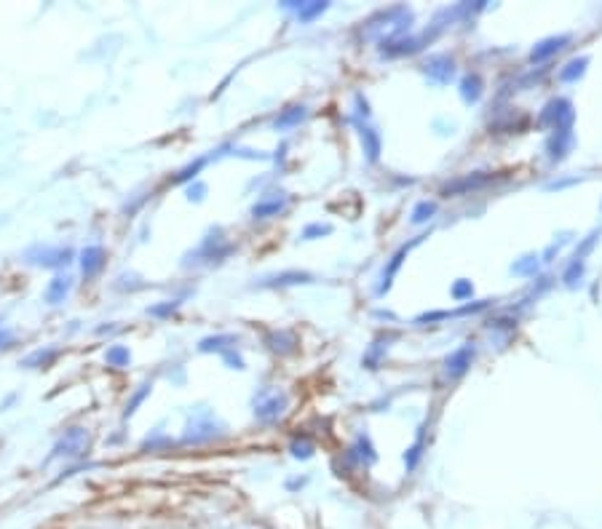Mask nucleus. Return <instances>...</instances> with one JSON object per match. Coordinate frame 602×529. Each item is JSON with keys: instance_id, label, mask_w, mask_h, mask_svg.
<instances>
[{"instance_id": "17", "label": "nucleus", "mask_w": 602, "mask_h": 529, "mask_svg": "<svg viewBox=\"0 0 602 529\" xmlns=\"http://www.w3.org/2000/svg\"><path fill=\"white\" fill-rule=\"evenodd\" d=\"M560 43H562V40H557V38H551V40H546V43H541V49H535V51H533V59H535V62L546 59L549 54H554L557 49H560Z\"/></svg>"}, {"instance_id": "4", "label": "nucleus", "mask_w": 602, "mask_h": 529, "mask_svg": "<svg viewBox=\"0 0 602 529\" xmlns=\"http://www.w3.org/2000/svg\"><path fill=\"white\" fill-rule=\"evenodd\" d=\"M214 436H220V425L214 423V417H212L209 412H201V414L188 425L185 441H188V444H201V441H212Z\"/></svg>"}, {"instance_id": "13", "label": "nucleus", "mask_w": 602, "mask_h": 529, "mask_svg": "<svg viewBox=\"0 0 602 529\" xmlns=\"http://www.w3.org/2000/svg\"><path fill=\"white\" fill-rule=\"evenodd\" d=\"M303 115H306L303 107H292V110H287L284 115L276 118V126H278V129H287V126H292V123H297V120H303Z\"/></svg>"}, {"instance_id": "8", "label": "nucleus", "mask_w": 602, "mask_h": 529, "mask_svg": "<svg viewBox=\"0 0 602 529\" xmlns=\"http://www.w3.org/2000/svg\"><path fill=\"white\" fill-rule=\"evenodd\" d=\"M56 359H59V348L49 345V348H38L30 356H24V359H22V366H24V369H49V366H54Z\"/></svg>"}, {"instance_id": "12", "label": "nucleus", "mask_w": 602, "mask_h": 529, "mask_svg": "<svg viewBox=\"0 0 602 529\" xmlns=\"http://www.w3.org/2000/svg\"><path fill=\"white\" fill-rule=\"evenodd\" d=\"M148 393H150V382H145V385H139L137 393H134V396L129 398V404H126V409H123V420H126V417H132V414L137 412V407H139V404H142V401H145V396H148Z\"/></svg>"}, {"instance_id": "24", "label": "nucleus", "mask_w": 602, "mask_h": 529, "mask_svg": "<svg viewBox=\"0 0 602 529\" xmlns=\"http://www.w3.org/2000/svg\"><path fill=\"white\" fill-rule=\"evenodd\" d=\"M468 291H471V286H468V284H461V286H455V294H458V297H461V294H468Z\"/></svg>"}, {"instance_id": "23", "label": "nucleus", "mask_w": 602, "mask_h": 529, "mask_svg": "<svg viewBox=\"0 0 602 529\" xmlns=\"http://www.w3.org/2000/svg\"><path fill=\"white\" fill-rule=\"evenodd\" d=\"M316 233H329V227H327V225H324V227H322V225H313V227H308V230H306V238L316 236Z\"/></svg>"}, {"instance_id": "18", "label": "nucleus", "mask_w": 602, "mask_h": 529, "mask_svg": "<svg viewBox=\"0 0 602 529\" xmlns=\"http://www.w3.org/2000/svg\"><path fill=\"white\" fill-rule=\"evenodd\" d=\"M14 342H17V334H14L11 329L0 326V350H8V348H11Z\"/></svg>"}, {"instance_id": "21", "label": "nucleus", "mask_w": 602, "mask_h": 529, "mask_svg": "<svg viewBox=\"0 0 602 529\" xmlns=\"http://www.w3.org/2000/svg\"><path fill=\"white\" fill-rule=\"evenodd\" d=\"M431 211H434V204H420L418 206V209H415V222H423V220H426V214H431Z\"/></svg>"}, {"instance_id": "11", "label": "nucleus", "mask_w": 602, "mask_h": 529, "mask_svg": "<svg viewBox=\"0 0 602 529\" xmlns=\"http://www.w3.org/2000/svg\"><path fill=\"white\" fill-rule=\"evenodd\" d=\"M281 209H284V198H265V201L255 204L252 217H255V220H268V217H276Z\"/></svg>"}, {"instance_id": "3", "label": "nucleus", "mask_w": 602, "mask_h": 529, "mask_svg": "<svg viewBox=\"0 0 602 529\" xmlns=\"http://www.w3.org/2000/svg\"><path fill=\"white\" fill-rule=\"evenodd\" d=\"M284 407H287V396L284 393H262L258 401H255V417L260 423H274L284 414Z\"/></svg>"}, {"instance_id": "10", "label": "nucleus", "mask_w": 602, "mask_h": 529, "mask_svg": "<svg viewBox=\"0 0 602 529\" xmlns=\"http://www.w3.org/2000/svg\"><path fill=\"white\" fill-rule=\"evenodd\" d=\"M104 364L113 366V369H126V366L132 364V353H129V348H123V345H113V348H107V353H104Z\"/></svg>"}, {"instance_id": "1", "label": "nucleus", "mask_w": 602, "mask_h": 529, "mask_svg": "<svg viewBox=\"0 0 602 529\" xmlns=\"http://www.w3.org/2000/svg\"><path fill=\"white\" fill-rule=\"evenodd\" d=\"M22 259L27 262V265H35V268H49V270H62V268H68L70 262L75 259V252L70 249V246H43V243H38V246H30Z\"/></svg>"}, {"instance_id": "5", "label": "nucleus", "mask_w": 602, "mask_h": 529, "mask_svg": "<svg viewBox=\"0 0 602 529\" xmlns=\"http://www.w3.org/2000/svg\"><path fill=\"white\" fill-rule=\"evenodd\" d=\"M233 252V246L230 243H223V238H217V236H209L193 254H188V259H185V265H190V262H198V259H207V262H220V259H225V257Z\"/></svg>"}, {"instance_id": "6", "label": "nucleus", "mask_w": 602, "mask_h": 529, "mask_svg": "<svg viewBox=\"0 0 602 529\" xmlns=\"http://www.w3.org/2000/svg\"><path fill=\"white\" fill-rule=\"evenodd\" d=\"M104 259H107V254H104V249L100 243H91L86 249H81V254H78L81 273L86 275V278H94L104 268Z\"/></svg>"}, {"instance_id": "16", "label": "nucleus", "mask_w": 602, "mask_h": 529, "mask_svg": "<svg viewBox=\"0 0 602 529\" xmlns=\"http://www.w3.org/2000/svg\"><path fill=\"white\" fill-rule=\"evenodd\" d=\"M204 163H207V158H198L196 163H190V166H185V169L180 171V174L174 177V182H188V179H193L198 171L204 169Z\"/></svg>"}, {"instance_id": "15", "label": "nucleus", "mask_w": 602, "mask_h": 529, "mask_svg": "<svg viewBox=\"0 0 602 529\" xmlns=\"http://www.w3.org/2000/svg\"><path fill=\"white\" fill-rule=\"evenodd\" d=\"M177 307H180V300H172V302H164V305L148 307V316H153V318H166V316H172Z\"/></svg>"}, {"instance_id": "14", "label": "nucleus", "mask_w": 602, "mask_h": 529, "mask_svg": "<svg viewBox=\"0 0 602 529\" xmlns=\"http://www.w3.org/2000/svg\"><path fill=\"white\" fill-rule=\"evenodd\" d=\"M468 356H471V348H464L461 353H455V356H452V361H447V372H452V375L464 372L466 364H468Z\"/></svg>"}, {"instance_id": "9", "label": "nucleus", "mask_w": 602, "mask_h": 529, "mask_svg": "<svg viewBox=\"0 0 602 529\" xmlns=\"http://www.w3.org/2000/svg\"><path fill=\"white\" fill-rule=\"evenodd\" d=\"M233 345H236V337H230V334H217V337H207V340H201L198 350H201V353H212V350H217V353H228V350H233Z\"/></svg>"}, {"instance_id": "2", "label": "nucleus", "mask_w": 602, "mask_h": 529, "mask_svg": "<svg viewBox=\"0 0 602 529\" xmlns=\"http://www.w3.org/2000/svg\"><path fill=\"white\" fill-rule=\"evenodd\" d=\"M88 444H91V436H88L86 428H81V425L68 428V430L56 439V444L52 446V455L46 457V462L59 460V457H65V460L81 457V455H86L88 452Z\"/></svg>"}, {"instance_id": "20", "label": "nucleus", "mask_w": 602, "mask_h": 529, "mask_svg": "<svg viewBox=\"0 0 602 529\" xmlns=\"http://www.w3.org/2000/svg\"><path fill=\"white\" fill-rule=\"evenodd\" d=\"M166 444H172L166 436H153V439H145L142 449H155V446H166Z\"/></svg>"}, {"instance_id": "7", "label": "nucleus", "mask_w": 602, "mask_h": 529, "mask_svg": "<svg viewBox=\"0 0 602 529\" xmlns=\"http://www.w3.org/2000/svg\"><path fill=\"white\" fill-rule=\"evenodd\" d=\"M70 291H72V278L70 275H54L46 291H43V297H46L49 305H62L70 297Z\"/></svg>"}, {"instance_id": "19", "label": "nucleus", "mask_w": 602, "mask_h": 529, "mask_svg": "<svg viewBox=\"0 0 602 529\" xmlns=\"http://www.w3.org/2000/svg\"><path fill=\"white\" fill-rule=\"evenodd\" d=\"M464 97L466 99H477L480 97V81L477 78H468L464 83Z\"/></svg>"}, {"instance_id": "22", "label": "nucleus", "mask_w": 602, "mask_h": 529, "mask_svg": "<svg viewBox=\"0 0 602 529\" xmlns=\"http://www.w3.org/2000/svg\"><path fill=\"white\" fill-rule=\"evenodd\" d=\"M204 193H207V188H204L201 182H198V185H190L188 198H190V201H201V198H204Z\"/></svg>"}]
</instances>
